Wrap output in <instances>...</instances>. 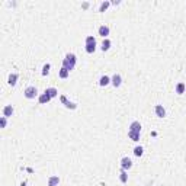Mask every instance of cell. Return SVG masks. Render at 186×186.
I'll return each instance as SVG.
<instances>
[{"mask_svg":"<svg viewBox=\"0 0 186 186\" xmlns=\"http://www.w3.org/2000/svg\"><path fill=\"white\" fill-rule=\"evenodd\" d=\"M109 6H110V1H102L100 6H99V12H105Z\"/></svg>","mask_w":186,"mask_h":186,"instance_id":"44dd1931","label":"cell"},{"mask_svg":"<svg viewBox=\"0 0 186 186\" xmlns=\"http://www.w3.org/2000/svg\"><path fill=\"white\" fill-rule=\"evenodd\" d=\"M128 137L131 138L132 141H140V134H137V132L128 131Z\"/></svg>","mask_w":186,"mask_h":186,"instance_id":"7402d4cb","label":"cell"},{"mask_svg":"<svg viewBox=\"0 0 186 186\" xmlns=\"http://www.w3.org/2000/svg\"><path fill=\"white\" fill-rule=\"evenodd\" d=\"M6 124H7V118H6V116H1V119H0L1 128H6Z\"/></svg>","mask_w":186,"mask_h":186,"instance_id":"cb8c5ba5","label":"cell"},{"mask_svg":"<svg viewBox=\"0 0 186 186\" xmlns=\"http://www.w3.org/2000/svg\"><path fill=\"white\" fill-rule=\"evenodd\" d=\"M84 48H86V53H87V54H93V53L96 51V39H95V36H92V35L86 36Z\"/></svg>","mask_w":186,"mask_h":186,"instance_id":"7a4b0ae2","label":"cell"},{"mask_svg":"<svg viewBox=\"0 0 186 186\" xmlns=\"http://www.w3.org/2000/svg\"><path fill=\"white\" fill-rule=\"evenodd\" d=\"M131 167H132V160L130 157H122V159H121V169L130 170Z\"/></svg>","mask_w":186,"mask_h":186,"instance_id":"277c9868","label":"cell"},{"mask_svg":"<svg viewBox=\"0 0 186 186\" xmlns=\"http://www.w3.org/2000/svg\"><path fill=\"white\" fill-rule=\"evenodd\" d=\"M154 112H156V115H157L159 118H164V116H166V109H164L163 105H156Z\"/></svg>","mask_w":186,"mask_h":186,"instance_id":"9c48e42d","label":"cell"},{"mask_svg":"<svg viewBox=\"0 0 186 186\" xmlns=\"http://www.w3.org/2000/svg\"><path fill=\"white\" fill-rule=\"evenodd\" d=\"M23 95H25L26 99H35L38 96V89L35 87V86H28V87L25 89Z\"/></svg>","mask_w":186,"mask_h":186,"instance_id":"3957f363","label":"cell"},{"mask_svg":"<svg viewBox=\"0 0 186 186\" xmlns=\"http://www.w3.org/2000/svg\"><path fill=\"white\" fill-rule=\"evenodd\" d=\"M60 183V177L58 176H51L48 179V186H58Z\"/></svg>","mask_w":186,"mask_h":186,"instance_id":"5bb4252c","label":"cell"},{"mask_svg":"<svg viewBox=\"0 0 186 186\" xmlns=\"http://www.w3.org/2000/svg\"><path fill=\"white\" fill-rule=\"evenodd\" d=\"M110 83V77L109 76H102L99 79V86L100 87H105V86H108Z\"/></svg>","mask_w":186,"mask_h":186,"instance_id":"7c38bea8","label":"cell"},{"mask_svg":"<svg viewBox=\"0 0 186 186\" xmlns=\"http://www.w3.org/2000/svg\"><path fill=\"white\" fill-rule=\"evenodd\" d=\"M83 7H84V9H87V7H89V3H87V1H86V3H83Z\"/></svg>","mask_w":186,"mask_h":186,"instance_id":"484cf974","label":"cell"},{"mask_svg":"<svg viewBox=\"0 0 186 186\" xmlns=\"http://www.w3.org/2000/svg\"><path fill=\"white\" fill-rule=\"evenodd\" d=\"M58 76L61 77V79H67V77L70 76V71H68L67 68H64V67H61L60 71H58Z\"/></svg>","mask_w":186,"mask_h":186,"instance_id":"e0dca14e","label":"cell"},{"mask_svg":"<svg viewBox=\"0 0 186 186\" xmlns=\"http://www.w3.org/2000/svg\"><path fill=\"white\" fill-rule=\"evenodd\" d=\"M119 180H121V182H122V183H127V182H128V173H127V170H124V169H121Z\"/></svg>","mask_w":186,"mask_h":186,"instance_id":"2e32d148","label":"cell"},{"mask_svg":"<svg viewBox=\"0 0 186 186\" xmlns=\"http://www.w3.org/2000/svg\"><path fill=\"white\" fill-rule=\"evenodd\" d=\"M109 48H110V41L108 39V38H105V39H103V42H102L100 50H102V51H108Z\"/></svg>","mask_w":186,"mask_h":186,"instance_id":"ac0fdd59","label":"cell"},{"mask_svg":"<svg viewBox=\"0 0 186 186\" xmlns=\"http://www.w3.org/2000/svg\"><path fill=\"white\" fill-rule=\"evenodd\" d=\"M142 153H144V148H142L141 145H137V147L134 148V154H135L137 157H141Z\"/></svg>","mask_w":186,"mask_h":186,"instance_id":"ffe728a7","label":"cell"},{"mask_svg":"<svg viewBox=\"0 0 186 186\" xmlns=\"http://www.w3.org/2000/svg\"><path fill=\"white\" fill-rule=\"evenodd\" d=\"M18 77H19V76H18L16 73H10L9 77H7V83H9L10 86H15V84L18 83Z\"/></svg>","mask_w":186,"mask_h":186,"instance_id":"4fadbf2b","label":"cell"},{"mask_svg":"<svg viewBox=\"0 0 186 186\" xmlns=\"http://www.w3.org/2000/svg\"><path fill=\"white\" fill-rule=\"evenodd\" d=\"M185 83H177V86H176V93L177 95H182V93H185Z\"/></svg>","mask_w":186,"mask_h":186,"instance_id":"d6986e66","label":"cell"},{"mask_svg":"<svg viewBox=\"0 0 186 186\" xmlns=\"http://www.w3.org/2000/svg\"><path fill=\"white\" fill-rule=\"evenodd\" d=\"M21 186H26V182H22V183H21Z\"/></svg>","mask_w":186,"mask_h":186,"instance_id":"4316f807","label":"cell"},{"mask_svg":"<svg viewBox=\"0 0 186 186\" xmlns=\"http://www.w3.org/2000/svg\"><path fill=\"white\" fill-rule=\"evenodd\" d=\"M51 99H53V98H51L48 93H45V92H44L42 95H39V96H38V102H39L41 105H45V103H48Z\"/></svg>","mask_w":186,"mask_h":186,"instance_id":"30bf717a","label":"cell"},{"mask_svg":"<svg viewBox=\"0 0 186 186\" xmlns=\"http://www.w3.org/2000/svg\"><path fill=\"white\" fill-rule=\"evenodd\" d=\"M50 68H51V64H50V63L44 64V67H42V76H47V74L50 73Z\"/></svg>","mask_w":186,"mask_h":186,"instance_id":"603a6c76","label":"cell"},{"mask_svg":"<svg viewBox=\"0 0 186 186\" xmlns=\"http://www.w3.org/2000/svg\"><path fill=\"white\" fill-rule=\"evenodd\" d=\"M121 1L119 0H113V1H112V4H115V6H116V4H119Z\"/></svg>","mask_w":186,"mask_h":186,"instance_id":"d4e9b609","label":"cell"},{"mask_svg":"<svg viewBox=\"0 0 186 186\" xmlns=\"http://www.w3.org/2000/svg\"><path fill=\"white\" fill-rule=\"evenodd\" d=\"M60 99H61V102H63V105L66 106L67 109H76L77 105L74 103V102H70V100H67V98L63 95V96H60Z\"/></svg>","mask_w":186,"mask_h":186,"instance_id":"52a82bcc","label":"cell"},{"mask_svg":"<svg viewBox=\"0 0 186 186\" xmlns=\"http://www.w3.org/2000/svg\"><path fill=\"white\" fill-rule=\"evenodd\" d=\"M76 55L73 54V53H68V54H66V57H64V60H63V67L64 68H67L68 71H71L74 67H76Z\"/></svg>","mask_w":186,"mask_h":186,"instance_id":"6da1fadb","label":"cell"},{"mask_svg":"<svg viewBox=\"0 0 186 186\" xmlns=\"http://www.w3.org/2000/svg\"><path fill=\"white\" fill-rule=\"evenodd\" d=\"M110 83H112L113 87H119L121 84H122V77H121V74L115 73V74L112 76V79H110Z\"/></svg>","mask_w":186,"mask_h":186,"instance_id":"5b68a950","label":"cell"},{"mask_svg":"<svg viewBox=\"0 0 186 186\" xmlns=\"http://www.w3.org/2000/svg\"><path fill=\"white\" fill-rule=\"evenodd\" d=\"M98 32L100 36H103V38H108V35H109L110 32V29H109V26H106V25H100L99 26V29H98Z\"/></svg>","mask_w":186,"mask_h":186,"instance_id":"ba28073f","label":"cell"},{"mask_svg":"<svg viewBox=\"0 0 186 186\" xmlns=\"http://www.w3.org/2000/svg\"><path fill=\"white\" fill-rule=\"evenodd\" d=\"M13 112H15L13 106H12V105H6V106L3 108V116L9 118V116H12V115H13Z\"/></svg>","mask_w":186,"mask_h":186,"instance_id":"8fae6325","label":"cell"},{"mask_svg":"<svg viewBox=\"0 0 186 186\" xmlns=\"http://www.w3.org/2000/svg\"><path fill=\"white\" fill-rule=\"evenodd\" d=\"M45 93H48L51 98H55V96H58V90L55 87H47L45 89Z\"/></svg>","mask_w":186,"mask_h":186,"instance_id":"9a60e30c","label":"cell"},{"mask_svg":"<svg viewBox=\"0 0 186 186\" xmlns=\"http://www.w3.org/2000/svg\"><path fill=\"white\" fill-rule=\"evenodd\" d=\"M141 128H142V127H141V124H140V121H132L131 125H130V130H128V131L140 134V132H141Z\"/></svg>","mask_w":186,"mask_h":186,"instance_id":"8992f818","label":"cell"}]
</instances>
